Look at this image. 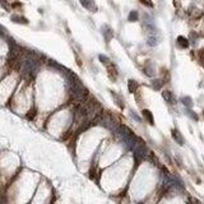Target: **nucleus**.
<instances>
[{
  "mask_svg": "<svg viewBox=\"0 0 204 204\" xmlns=\"http://www.w3.org/2000/svg\"><path fill=\"white\" fill-rule=\"evenodd\" d=\"M142 4H144V5H147V6H151L152 8L153 6V3H152V0H139Z\"/></svg>",
  "mask_w": 204,
  "mask_h": 204,
  "instance_id": "13",
  "label": "nucleus"
},
{
  "mask_svg": "<svg viewBox=\"0 0 204 204\" xmlns=\"http://www.w3.org/2000/svg\"><path fill=\"white\" fill-rule=\"evenodd\" d=\"M80 3H82V5L84 6L86 9L91 10V12H96V4H94L93 0H80Z\"/></svg>",
  "mask_w": 204,
  "mask_h": 204,
  "instance_id": "2",
  "label": "nucleus"
},
{
  "mask_svg": "<svg viewBox=\"0 0 204 204\" xmlns=\"http://www.w3.org/2000/svg\"><path fill=\"white\" fill-rule=\"evenodd\" d=\"M198 58H199V61H200V64H202L204 66V49H202V50L199 51V54H198Z\"/></svg>",
  "mask_w": 204,
  "mask_h": 204,
  "instance_id": "11",
  "label": "nucleus"
},
{
  "mask_svg": "<svg viewBox=\"0 0 204 204\" xmlns=\"http://www.w3.org/2000/svg\"><path fill=\"white\" fill-rule=\"evenodd\" d=\"M129 20H130V22H135V20H138V12H135V10L130 12V14H129Z\"/></svg>",
  "mask_w": 204,
  "mask_h": 204,
  "instance_id": "9",
  "label": "nucleus"
},
{
  "mask_svg": "<svg viewBox=\"0 0 204 204\" xmlns=\"http://www.w3.org/2000/svg\"><path fill=\"white\" fill-rule=\"evenodd\" d=\"M177 45H179L180 47H182V49H186V47L189 46L188 38L184 37V36H179V37H177Z\"/></svg>",
  "mask_w": 204,
  "mask_h": 204,
  "instance_id": "3",
  "label": "nucleus"
},
{
  "mask_svg": "<svg viewBox=\"0 0 204 204\" xmlns=\"http://www.w3.org/2000/svg\"><path fill=\"white\" fill-rule=\"evenodd\" d=\"M12 20L13 22H18V23H27V19L22 18V17H13Z\"/></svg>",
  "mask_w": 204,
  "mask_h": 204,
  "instance_id": "12",
  "label": "nucleus"
},
{
  "mask_svg": "<svg viewBox=\"0 0 204 204\" xmlns=\"http://www.w3.org/2000/svg\"><path fill=\"white\" fill-rule=\"evenodd\" d=\"M128 83H129V84H128L129 91H130L132 93H135V92H136V89H138V83H136L135 80H133V79H130Z\"/></svg>",
  "mask_w": 204,
  "mask_h": 204,
  "instance_id": "4",
  "label": "nucleus"
},
{
  "mask_svg": "<svg viewBox=\"0 0 204 204\" xmlns=\"http://www.w3.org/2000/svg\"><path fill=\"white\" fill-rule=\"evenodd\" d=\"M105 28H106V31H107V32H105V31H103V36L106 37V41H110L111 38H112V31H111V30H110V28H108L107 26L105 27Z\"/></svg>",
  "mask_w": 204,
  "mask_h": 204,
  "instance_id": "10",
  "label": "nucleus"
},
{
  "mask_svg": "<svg viewBox=\"0 0 204 204\" xmlns=\"http://www.w3.org/2000/svg\"><path fill=\"white\" fill-rule=\"evenodd\" d=\"M162 97L168 102V103H172V102H174V96H172V93L170 92V91H163Z\"/></svg>",
  "mask_w": 204,
  "mask_h": 204,
  "instance_id": "5",
  "label": "nucleus"
},
{
  "mask_svg": "<svg viewBox=\"0 0 204 204\" xmlns=\"http://www.w3.org/2000/svg\"><path fill=\"white\" fill-rule=\"evenodd\" d=\"M172 136L175 138V140H177L179 144H182V143H184V140H182L181 135H180V133H179L177 130H174V132H172Z\"/></svg>",
  "mask_w": 204,
  "mask_h": 204,
  "instance_id": "8",
  "label": "nucleus"
},
{
  "mask_svg": "<svg viewBox=\"0 0 204 204\" xmlns=\"http://www.w3.org/2000/svg\"><path fill=\"white\" fill-rule=\"evenodd\" d=\"M163 83H165V80H162V79H154L152 82V87L154 89H161V87L163 86Z\"/></svg>",
  "mask_w": 204,
  "mask_h": 204,
  "instance_id": "6",
  "label": "nucleus"
},
{
  "mask_svg": "<svg viewBox=\"0 0 204 204\" xmlns=\"http://www.w3.org/2000/svg\"><path fill=\"white\" fill-rule=\"evenodd\" d=\"M106 66H107L108 77H110L112 80H116V78H117V70H116L115 65L112 64V63H108V64H106Z\"/></svg>",
  "mask_w": 204,
  "mask_h": 204,
  "instance_id": "1",
  "label": "nucleus"
},
{
  "mask_svg": "<svg viewBox=\"0 0 204 204\" xmlns=\"http://www.w3.org/2000/svg\"><path fill=\"white\" fill-rule=\"evenodd\" d=\"M143 115H144V117L149 121V124H153V116L151 114L149 110H143Z\"/></svg>",
  "mask_w": 204,
  "mask_h": 204,
  "instance_id": "7",
  "label": "nucleus"
}]
</instances>
